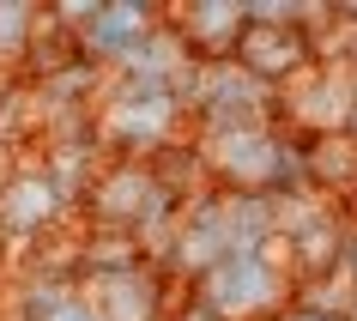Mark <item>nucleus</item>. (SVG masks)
<instances>
[{"label":"nucleus","mask_w":357,"mask_h":321,"mask_svg":"<svg viewBox=\"0 0 357 321\" xmlns=\"http://www.w3.org/2000/svg\"><path fill=\"white\" fill-rule=\"evenodd\" d=\"M164 321H218V315H206V309H200V303L188 297V303H176V309H169Z\"/></svg>","instance_id":"9b49d317"},{"label":"nucleus","mask_w":357,"mask_h":321,"mask_svg":"<svg viewBox=\"0 0 357 321\" xmlns=\"http://www.w3.org/2000/svg\"><path fill=\"white\" fill-rule=\"evenodd\" d=\"M230 67L248 73L261 91L279 97L284 85H303V79L315 73V43H309V24L303 19H243V37L230 49Z\"/></svg>","instance_id":"20e7f679"},{"label":"nucleus","mask_w":357,"mask_h":321,"mask_svg":"<svg viewBox=\"0 0 357 321\" xmlns=\"http://www.w3.org/2000/svg\"><path fill=\"white\" fill-rule=\"evenodd\" d=\"M61 212H67V194L49 170H13L0 182V237L37 243L43 230L61 225Z\"/></svg>","instance_id":"6e6552de"},{"label":"nucleus","mask_w":357,"mask_h":321,"mask_svg":"<svg viewBox=\"0 0 357 321\" xmlns=\"http://www.w3.org/2000/svg\"><path fill=\"white\" fill-rule=\"evenodd\" d=\"M243 19H248V0H182V6H164V24L176 31V43L194 61H230V49L243 37Z\"/></svg>","instance_id":"0eeeda50"},{"label":"nucleus","mask_w":357,"mask_h":321,"mask_svg":"<svg viewBox=\"0 0 357 321\" xmlns=\"http://www.w3.org/2000/svg\"><path fill=\"white\" fill-rule=\"evenodd\" d=\"M291 267H284V255H273V243L266 248H243V255H225V261L212 267V273H200V279L188 285V297L206 309V315L218 321H279L284 309H291Z\"/></svg>","instance_id":"f03ea898"},{"label":"nucleus","mask_w":357,"mask_h":321,"mask_svg":"<svg viewBox=\"0 0 357 321\" xmlns=\"http://www.w3.org/2000/svg\"><path fill=\"white\" fill-rule=\"evenodd\" d=\"M345 267H351V285H357V230H351V248H345Z\"/></svg>","instance_id":"ddd939ff"},{"label":"nucleus","mask_w":357,"mask_h":321,"mask_svg":"<svg viewBox=\"0 0 357 321\" xmlns=\"http://www.w3.org/2000/svg\"><path fill=\"white\" fill-rule=\"evenodd\" d=\"M345 133L357 140V73H351V103H345Z\"/></svg>","instance_id":"f8f14e48"},{"label":"nucleus","mask_w":357,"mask_h":321,"mask_svg":"<svg viewBox=\"0 0 357 321\" xmlns=\"http://www.w3.org/2000/svg\"><path fill=\"white\" fill-rule=\"evenodd\" d=\"M61 19H67V31L79 37V49H85V61H121L128 49H139V43L164 24V6L158 0H85V6H55Z\"/></svg>","instance_id":"39448f33"},{"label":"nucleus","mask_w":357,"mask_h":321,"mask_svg":"<svg viewBox=\"0 0 357 321\" xmlns=\"http://www.w3.org/2000/svg\"><path fill=\"white\" fill-rule=\"evenodd\" d=\"M284 237V267H291V285H321L345 267V248H351V225L339 207H309L297 218H279Z\"/></svg>","instance_id":"423d86ee"},{"label":"nucleus","mask_w":357,"mask_h":321,"mask_svg":"<svg viewBox=\"0 0 357 321\" xmlns=\"http://www.w3.org/2000/svg\"><path fill=\"white\" fill-rule=\"evenodd\" d=\"M279 237V200H255V194H200L194 207H182L169 218V237L158 248V261L176 273V279H200L225 255H243V248H266Z\"/></svg>","instance_id":"f257e3e1"},{"label":"nucleus","mask_w":357,"mask_h":321,"mask_svg":"<svg viewBox=\"0 0 357 321\" xmlns=\"http://www.w3.org/2000/svg\"><path fill=\"white\" fill-rule=\"evenodd\" d=\"M79 212H85L91 230H128V237H146L151 225L176 218V207L158 188L146 158H103L97 176L85 182V194H79Z\"/></svg>","instance_id":"7ed1b4c3"},{"label":"nucleus","mask_w":357,"mask_h":321,"mask_svg":"<svg viewBox=\"0 0 357 321\" xmlns=\"http://www.w3.org/2000/svg\"><path fill=\"white\" fill-rule=\"evenodd\" d=\"M37 19H43V6H19V0H6V6H0V55H24V43H31Z\"/></svg>","instance_id":"1a4fd4ad"},{"label":"nucleus","mask_w":357,"mask_h":321,"mask_svg":"<svg viewBox=\"0 0 357 321\" xmlns=\"http://www.w3.org/2000/svg\"><path fill=\"white\" fill-rule=\"evenodd\" d=\"M279 321H339V309H321V303H291Z\"/></svg>","instance_id":"9d476101"}]
</instances>
